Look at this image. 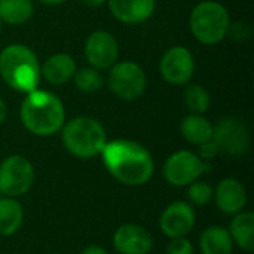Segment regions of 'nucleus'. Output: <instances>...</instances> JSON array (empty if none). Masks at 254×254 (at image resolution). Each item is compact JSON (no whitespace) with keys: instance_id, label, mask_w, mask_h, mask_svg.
<instances>
[{"instance_id":"1","label":"nucleus","mask_w":254,"mask_h":254,"mask_svg":"<svg viewBox=\"0 0 254 254\" xmlns=\"http://www.w3.org/2000/svg\"><path fill=\"white\" fill-rule=\"evenodd\" d=\"M100 156L107 173L116 182L129 188L146 185L155 174L152 153L134 140L116 138L107 141Z\"/></svg>"},{"instance_id":"2","label":"nucleus","mask_w":254,"mask_h":254,"mask_svg":"<svg viewBox=\"0 0 254 254\" xmlns=\"http://www.w3.org/2000/svg\"><path fill=\"white\" fill-rule=\"evenodd\" d=\"M19 118L30 134L51 137L61 131L65 122V109L55 94L37 88L25 94L19 107Z\"/></svg>"},{"instance_id":"3","label":"nucleus","mask_w":254,"mask_h":254,"mask_svg":"<svg viewBox=\"0 0 254 254\" xmlns=\"http://www.w3.org/2000/svg\"><path fill=\"white\" fill-rule=\"evenodd\" d=\"M0 77L13 91L28 94L37 89L42 80L40 61L27 45H7L0 52Z\"/></svg>"},{"instance_id":"4","label":"nucleus","mask_w":254,"mask_h":254,"mask_svg":"<svg viewBox=\"0 0 254 254\" xmlns=\"http://www.w3.org/2000/svg\"><path fill=\"white\" fill-rule=\"evenodd\" d=\"M60 132L64 149L79 159H92L98 156L107 143L104 127L97 119L85 115L74 116L64 122Z\"/></svg>"},{"instance_id":"5","label":"nucleus","mask_w":254,"mask_h":254,"mask_svg":"<svg viewBox=\"0 0 254 254\" xmlns=\"http://www.w3.org/2000/svg\"><path fill=\"white\" fill-rule=\"evenodd\" d=\"M228 9L216 0L199 1L190 13L189 27L193 37L202 45H217L231 31Z\"/></svg>"},{"instance_id":"6","label":"nucleus","mask_w":254,"mask_h":254,"mask_svg":"<svg viewBox=\"0 0 254 254\" xmlns=\"http://www.w3.org/2000/svg\"><path fill=\"white\" fill-rule=\"evenodd\" d=\"M106 85L119 100L135 101L146 92L147 76L141 65L134 61H116L109 68Z\"/></svg>"},{"instance_id":"7","label":"nucleus","mask_w":254,"mask_h":254,"mask_svg":"<svg viewBox=\"0 0 254 254\" xmlns=\"http://www.w3.org/2000/svg\"><path fill=\"white\" fill-rule=\"evenodd\" d=\"M36 171L31 161L22 155H10L0 162V195L19 198L30 192Z\"/></svg>"},{"instance_id":"8","label":"nucleus","mask_w":254,"mask_h":254,"mask_svg":"<svg viewBox=\"0 0 254 254\" xmlns=\"http://www.w3.org/2000/svg\"><path fill=\"white\" fill-rule=\"evenodd\" d=\"M207 170L208 162L202 161L198 153L183 149L167 158L162 167V176L168 185L174 188H186L199 180Z\"/></svg>"},{"instance_id":"9","label":"nucleus","mask_w":254,"mask_h":254,"mask_svg":"<svg viewBox=\"0 0 254 254\" xmlns=\"http://www.w3.org/2000/svg\"><path fill=\"white\" fill-rule=\"evenodd\" d=\"M159 71L162 79L173 86L188 85L196 71L195 57L186 46H171L164 52L159 61Z\"/></svg>"},{"instance_id":"10","label":"nucleus","mask_w":254,"mask_h":254,"mask_svg":"<svg viewBox=\"0 0 254 254\" xmlns=\"http://www.w3.org/2000/svg\"><path fill=\"white\" fill-rule=\"evenodd\" d=\"M213 141L220 153L243 156L250 149V131L237 118H223L214 125Z\"/></svg>"},{"instance_id":"11","label":"nucleus","mask_w":254,"mask_h":254,"mask_svg":"<svg viewBox=\"0 0 254 254\" xmlns=\"http://www.w3.org/2000/svg\"><path fill=\"white\" fill-rule=\"evenodd\" d=\"M196 225L195 207L186 201H174L164 208L159 217L161 232L170 238H185L188 237Z\"/></svg>"},{"instance_id":"12","label":"nucleus","mask_w":254,"mask_h":254,"mask_svg":"<svg viewBox=\"0 0 254 254\" xmlns=\"http://www.w3.org/2000/svg\"><path fill=\"white\" fill-rule=\"evenodd\" d=\"M119 57V43L107 30L92 31L85 42V58L91 67L103 71L109 70Z\"/></svg>"},{"instance_id":"13","label":"nucleus","mask_w":254,"mask_h":254,"mask_svg":"<svg viewBox=\"0 0 254 254\" xmlns=\"http://www.w3.org/2000/svg\"><path fill=\"white\" fill-rule=\"evenodd\" d=\"M113 247L119 254H149L153 249L152 234L141 225L124 223L113 234Z\"/></svg>"},{"instance_id":"14","label":"nucleus","mask_w":254,"mask_h":254,"mask_svg":"<svg viewBox=\"0 0 254 254\" xmlns=\"http://www.w3.org/2000/svg\"><path fill=\"white\" fill-rule=\"evenodd\" d=\"M115 19L127 25L149 21L156 10V0H106Z\"/></svg>"},{"instance_id":"15","label":"nucleus","mask_w":254,"mask_h":254,"mask_svg":"<svg viewBox=\"0 0 254 254\" xmlns=\"http://www.w3.org/2000/svg\"><path fill=\"white\" fill-rule=\"evenodd\" d=\"M213 201L222 213L234 216L246 208L247 190L238 179L226 177L214 188Z\"/></svg>"},{"instance_id":"16","label":"nucleus","mask_w":254,"mask_h":254,"mask_svg":"<svg viewBox=\"0 0 254 254\" xmlns=\"http://www.w3.org/2000/svg\"><path fill=\"white\" fill-rule=\"evenodd\" d=\"M76 70V60L70 54L57 52L49 55L40 64V77L52 86H60L70 82Z\"/></svg>"},{"instance_id":"17","label":"nucleus","mask_w":254,"mask_h":254,"mask_svg":"<svg viewBox=\"0 0 254 254\" xmlns=\"http://www.w3.org/2000/svg\"><path fill=\"white\" fill-rule=\"evenodd\" d=\"M213 132L214 125L204 115L190 113L180 122V134L183 140L193 146H201L213 140Z\"/></svg>"},{"instance_id":"18","label":"nucleus","mask_w":254,"mask_h":254,"mask_svg":"<svg viewBox=\"0 0 254 254\" xmlns=\"http://www.w3.org/2000/svg\"><path fill=\"white\" fill-rule=\"evenodd\" d=\"M228 232L234 241V246H238L244 252L254 250V214L253 211L243 210L234 214Z\"/></svg>"},{"instance_id":"19","label":"nucleus","mask_w":254,"mask_h":254,"mask_svg":"<svg viewBox=\"0 0 254 254\" xmlns=\"http://www.w3.org/2000/svg\"><path fill=\"white\" fill-rule=\"evenodd\" d=\"M234 241L223 226H210L199 235L201 254H232Z\"/></svg>"},{"instance_id":"20","label":"nucleus","mask_w":254,"mask_h":254,"mask_svg":"<svg viewBox=\"0 0 254 254\" xmlns=\"http://www.w3.org/2000/svg\"><path fill=\"white\" fill-rule=\"evenodd\" d=\"M24 222V208L16 198L0 196V235H15Z\"/></svg>"},{"instance_id":"21","label":"nucleus","mask_w":254,"mask_h":254,"mask_svg":"<svg viewBox=\"0 0 254 254\" xmlns=\"http://www.w3.org/2000/svg\"><path fill=\"white\" fill-rule=\"evenodd\" d=\"M34 13L31 0H0V19L3 24L22 25Z\"/></svg>"},{"instance_id":"22","label":"nucleus","mask_w":254,"mask_h":254,"mask_svg":"<svg viewBox=\"0 0 254 254\" xmlns=\"http://www.w3.org/2000/svg\"><path fill=\"white\" fill-rule=\"evenodd\" d=\"M71 80H73L76 89L82 94H86V95L98 92L106 85V80H104L101 71L91 67V65L76 70Z\"/></svg>"},{"instance_id":"23","label":"nucleus","mask_w":254,"mask_h":254,"mask_svg":"<svg viewBox=\"0 0 254 254\" xmlns=\"http://www.w3.org/2000/svg\"><path fill=\"white\" fill-rule=\"evenodd\" d=\"M183 101L190 113L204 115L211 104V97L208 91L196 83H188L183 92Z\"/></svg>"},{"instance_id":"24","label":"nucleus","mask_w":254,"mask_h":254,"mask_svg":"<svg viewBox=\"0 0 254 254\" xmlns=\"http://www.w3.org/2000/svg\"><path fill=\"white\" fill-rule=\"evenodd\" d=\"M214 188H211L207 182L196 180L188 186V199L192 207H204L213 201Z\"/></svg>"},{"instance_id":"25","label":"nucleus","mask_w":254,"mask_h":254,"mask_svg":"<svg viewBox=\"0 0 254 254\" xmlns=\"http://www.w3.org/2000/svg\"><path fill=\"white\" fill-rule=\"evenodd\" d=\"M165 254H195V249H193V244L190 243V240H188V237L174 238L170 241Z\"/></svg>"},{"instance_id":"26","label":"nucleus","mask_w":254,"mask_h":254,"mask_svg":"<svg viewBox=\"0 0 254 254\" xmlns=\"http://www.w3.org/2000/svg\"><path fill=\"white\" fill-rule=\"evenodd\" d=\"M199 147V152H198V156L202 159V161H205V162H210V161H213L220 152H219V147L216 146V143L213 141V140H210V141H207V143H204V144H201V146H198Z\"/></svg>"},{"instance_id":"27","label":"nucleus","mask_w":254,"mask_h":254,"mask_svg":"<svg viewBox=\"0 0 254 254\" xmlns=\"http://www.w3.org/2000/svg\"><path fill=\"white\" fill-rule=\"evenodd\" d=\"M80 254H110L104 247L101 246H97V244H92V246H88L82 250Z\"/></svg>"},{"instance_id":"28","label":"nucleus","mask_w":254,"mask_h":254,"mask_svg":"<svg viewBox=\"0 0 254 254\" xmlns=\"http://www.w3.org/2000/svg\"><path fill=\"white\" fill-rule=\"evenodd\" d=\"M6 118H7V106H6L4 100L0 97V125L6 121Z\"/></svg>"},{"instance_id":"29","label":"nucleus","mask_w":254,"mask_h":254,"mask_svg":"<svg viewBox=\"0 0 254 254\" xmlns=\"http://www.w3.org/2000/svg\"><path fill=\"white\" fill-rule=\"evenodd\" d=\"M79 1L88 7H100L106 3V0H79Z\"/></svg>"},{"instance_id":"30","label":"nucleus","mask_w":254,"mask_h":254,"mask_svg":"<svg viewBox=\"0 0 254 254\" xmlns=\"http://www.w3.org/2000/svg\"><path fill=\"white\" fill-rule=\"evenodd\" d=\"M37 1L42 4H46V6H60V4L65 3L67 0H37Z\"/></svg>"},{"instance_id":"31","label":"nucleus","mask_w":254,"mask_h":254,"mask_svg":"<svg viewBox=\"0 0 254 254\" xmlns=\"http://www.w3.org/2000/svg\"><path fill=\"white\" fill-rule=\"evenodd\" d=\"M1 28H3V22H1V19H0V31H1Z\"/></svg>"},{"instance_id":"32","label":"nucleus","mask_w":254,"mask_h":254,"mask_svg":"<svg viewBox=\"0 0 254 254\" xmlns=\"http://www.w3.org/2000/svg\"><path fill=\"white\" fill-rule=\"evenodd\" d=\"M54 254H61V253H54Z\"/></svg>"},{"instance_id":"33","label":"nucleus","mask_w":254,"mask_h":254,"mask_svg":"<svg viewBox=\"0 0 254 254\" xmlns=\"http://www.w3.org/2000/svg\"><path fill=\"white\" fill-rule=\"evenodd\" d=\"M0 196H1V195H0Z\"/></svg>"}]
</instances>
